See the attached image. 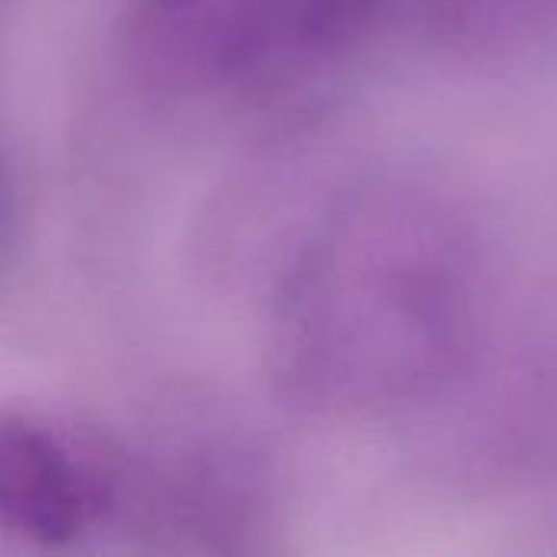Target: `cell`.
Instances as JSON below:
<instances>
[{
    "instance_id": "1",
    "label": "cell",
    "mask_w": 557,
    "mask_h": 557,
    "mask_svg": "<svg viewBox=\"0 0 557 557\" xmlns=\"http://www.w3.org/2000/svg\"><path fill=\"white\" fill-rule=\"evenodd\" d=\"M104 463L55 421L0 408V529L33 545H69L111 509Z\"/></svg>"
}]
</instances>
